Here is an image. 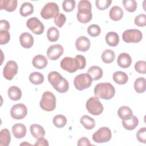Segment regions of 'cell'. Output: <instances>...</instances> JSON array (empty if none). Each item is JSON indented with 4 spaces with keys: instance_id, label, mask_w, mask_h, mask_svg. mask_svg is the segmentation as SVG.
<instances>
[{
    "instance_id": "cell-1",
    "label": "cell",
    "mask_w": 146,
    "mask_h": 146,
    "mask_svg": "<svg viewBox=\"0 0 146 146\" xmlns=\"http://www.w3.org/2000/svg\"><path fill=\"white\" fill-rule=\"evenodd\" d=\"M60 67L66 71L73 73L78 70H83L86 65V58L83 55H77L74 58L65 57L60 62Z\"/></svg>"
},
{
    "instance_id": "cell-2",
    "label": "cell",
    "mask_w": 146,
    "mask_h": 146,
    "mask_svg": "<svg viewBox=\"0 0 146 146\" xmlns=\"http://www.w3.org/2000/svg\"><path fill=\"white\" fill-rule=\"evenodd\" d=\"M91 8L92 6L89 1L82 0L79 2L78 5V11L76 14L79 22L82 23H87L92 19Z\"/></svg>"
},
{
    "instance_id": "cell-3",
    "label": "cell",
    "mask_w": 146,
    "mask_h": 146,
    "mask_svg": "<svg viewBox=\"0 0 146 146\" xmlns=\"http://www.w3.org/2000/svg\"><path fill=\"white\" fill-rule=\"evenodd\" d=\"M115 94V89L110 83H100L94 88V95L98 98L105 100L112 99Z\"/></svg>"
},
{
    "instance_id": "cell-4",
    "label": "cell",
    "mask_w": 146,
    "mask_h": 146,
    "mask_svg": "<svg viewBox=\"0 0 146 146\" xmlns=\"http://www.w3.org/2000/svg\"><path fill=\"white\" fill-rule=\"evenodd\" d=\"M40 108L46 111H54L56 107L55 96L50 91L44 92L39 103Z\"/></svg>"
},
{
    "instance_id": "cell-5",
    "label": "cell",
    "mask_w": 146,
    "mask_h": 146,
    "mask_svg": "<svg viewBox=\"0 0 146 146\" xmlns=\"http://www.w3.org/2000/svg\"><path fill=\"white\" fill-rule=\"evenodd\" d=\"M92 80V79L88 74H81L75 76L74 80V84L76 89L82 91L89 88Z\"/></svg>"
},
{
    "instance_id": "cell-6",
    "label": "cell",
    "mask_w": 146,
    "mask_h": 146,
    "mask_svg": "<svg viewBox=\"0 0 146 146\" xmlns=\"http://www.w3.org/2000/svg\"><path fill=\"white\" fill-rule=\"evenodd\" d=\"M86 107L87 111L93 115H100L104 110L102 103L99 101V98L95 97H91L86 102Z\"/></svg>"
},
{
    "instance_id": "cell-7",
    "label": "cell",
    "mask_w": 146,
    "mask_h": 146,
    "mask_svg": "<svg viewBox=\"0 0 146 146\" xmlns=\"http://www.w3.org/2000/svg\"><path fill=\"white\" fill-rule=\"evenodd\" d=\"M112 137L111 131L106 127L98 129L92 135V140L98 143H103L109 141Z\"/></svg>"
},
{
    "instance_id": "cell-8",
    "label": "cell",
    "mask_w": 146,
    "mask_h": 146,
    "mask_svg": "<svg viewBox=\"0 0 146 146\" xmlns=\"http://www.w3.org/2000/svg\"><path fill=\"white\" fill-rule=\"evenodd\" d=\"M58 5L55 2L46 3L40 11V15L44 19L55 18L59 14Z\"/></svg>"
},
{
    "instance_id": "cell-9",
    "label": "cell",
    "mask_w": 146,
    "mask_h": 146,
    "mask_svg": "<svg viewBox=\"0 0 146 146\" xmlns=\"http://www.w3.org/2000/svg\"><path fill=\"white\" fill-rule=\"evenodd\" d=\"M122 38L125 43H139L143 38V34L137 29H128L123 32Z\"/></svg>"
},
{
    "instance_id": "cell-10",
    "label": "cell",
    "mask_w": 146,
    "mask_h": 146,
    "mask_svg": "<svg viewBox=\"0 0 146 146\" xmlns=\"http://www.w3.org/2000/svg\"><path fill=\"white\" fill-rule=\"evenodd\" d=\"M27 27L35 34H42L44 29V27L42 22L36 17L29 18L26 22Z\"/></svg>"
},
{
    "instance_id": "cell-11",
    "label": "cell",
    "mask_w": 146,
    "mask_h": 146,
    "mask_svg": "<svg viewBox=\"0 0 146 146\" xmlns=\"http://www.w3.org/2000/svg\"><path fill=\"white\" fill-rule=\"evenodd\" d=\"M18 65L15 61H8L3 70V75L5 79L11 80L17 75L18 72Z\"/></svg>"
},
{
    "instance_id": "cell-12",
    "label": "cell",
    "mask_w": 146,
    "mask_h": 146,
    "mask_svg": "<svg viewBox=\"0 0 146 146\" xmlns=\"http://www.w3.org/2000/svg\"><path fill=\"white\" fill-rule=\"evenodd\" d=\"M27 109L24 104H16L11 108L10 115L14 119L20 120L23 119L27 115Z\"/></svg>"
},
{
    "instance_id": "cell-13",
    "label": "cell",
    "mask_w": 146,
    "mask_h": 146,
    "mask_svg": "<svg viewBox=\"0 0 146 146\" xmlns=\"http://www.w3.org/2000/svg\"><path fill=\"white\" fill-rule=\"evenodd\" d=\"M63 48L59 44L50 46L47 50V56L51 60H57L63 53Z\"/></svg>"
},
{
    "instance_id": "cell-14",
    "label": "cell",
    "mask_w": 146,
    "mask_h": 146,
    "mask_svg": "<svg viewBox=\"0 0 146 146\" xmlns=\"http://www.w3.org/2000/svg\"><path fill=\"white\" fill-rule=\"evenodd\" d=\"M75 46L78 51L86 52L90 47V41L88 38L84 36H81L76 40Z\"/></svg>"
},
{
    "instance_id": "cell-15",
    "label": "cell",
    "mask_w": 146,
    "mask_h": 146,
    "mask_svg": "<svg viewBox=\"0 0 146 146\" xmlns=\"http://www.w3.org/2000/svg\"><path fill=\"white\" fill-rule=\"evenodd\" d=\"M19 41L21 46L25 48H31L34 43V38L29 33H23L19 36Z\"/></svg>"
},
{
    "instance_id": "cell-16",
    "label": "cell",
    "mask_w": 146,
    "mask_h": 146,
    "mask_svg": "<svg viewBox=\"0 0 146 146\" xmlns=\"http://www.w3.org/2000/svg\"><path fill=\"white\" fill-rule=\"evenodd\" d=\"M26 127L23 124L17 123L12 127V133L17 139L24 137L26 134Z\"/></svg>"
},
{
    "instance_id": "cell-17",
    "label": "cell",
    "mask_w": 146,
    "mask_h": 146,
    "mask_svg": "<svg viewBox=\"0 0 146 146\" xmlns=\"http://www.w3.org/2000/svg\"><path fill=\"white\" fill-rule=\"evenodd\" d=\"M117 62L120 67L126 68L131 66L132 63V59L128 54L123 52L119 55Z\"/></svg>"
},
{
    "instance_id": "cell-18",
    "label": "cell",
    "mask_w": 146,
    "mask_h": 146,
    "mask_svg": "<svg viewBox=\"0 0 146 146\" xmlns=\"http://www.w3.org/2000/svg\"><path fill=\"white\" fill-rule=\"evenodd\" d=\"M63 77L56 71H51L48 75V80L53 86L54 88H56L63 80Z\"/></svg>"
},
{
    "instance_id": "cell-19",
    "label": "cell",
    "mask_w": 146,
    "mask_h": 146,
    "mask_svg": "<svg viewBox=\"0 0 146 146\" xmlns=\"http://www.w3.org/2000/svg\"><path fill=\"white\" fill-rule=\"evenodd\" d=\"M17 3V0H1L0 1V9L1 10L12 12L16 9Z\"/></svg>"
},
{
    "instance_id": "cell-20",
    "label": "cell",
    "mask_w": 146,
    "mask_h": 146,
    "mask_svg": "<svg viewBox=\"0 0 146 146\" xmlns=\"http://www.w3.org/2000/svg\"><path fill=\"white\" fill-rule=\"evenodd\" d=\"M34 67L38 69H43L46 67L48 63L47 58L42 55H37L35 56L32 61Z\"/></svg>"
},
{
    "instance_id": "cell-21",
    "label": "cell",
    "mask_w": 146,
    "mask_h": 146,
    "mask_svg": "<svg viewBox=\"0 0 146 146\" xmlns=\"http://www.w3.org/2000/svg\"><path fill=\"white\" fill-rule=\"evenodd\" d=\"M30 131L32 136L36 139L43 137L45 135V131L43 127L39 124H32L30 127Z\"/></svg>"
},
{
    "instance_id": "cell-22",
    "label": "cell",
    "mask_w": 146,
    "mask_h": 146,
    "mask_svg": "<svg viewBox=\"0 0 146 146\" xmlns=\"http://www.w3.org/2000/svg\"><path fill=\"white\" fill-rule=\"evenodd\" d=\"M124 15V12L123 9L118 6H114L110 10L109 15L110 18L114 21H118L120 20Z\"/></svg>"
},
{
    "instance_id": "cell-23",
    "label": "cell",
    "mask_w": 146,
    "mask_h": 146,
    "mask_svg": "<svg viewBox=\"0 0 146 146\" xmlns=\"http://www.w3.org/2000/svg\"><path fill=\"white\" fill-rule=\"evenodd\" d=\"M87 74L91 77L93 80H97L102 77L103 71L100 67L93 66L88 68Z\"/></svg>"
},
{
    "instance_id": "cell-24",
    "label": "cell",
    "mask_w": 146,
    "mask_h": 146,
    "mask_svg": "<svg viewBox=\"0 0 146 146\" xmlns=\"http://www.w3.org/2000/svg\"><path fill=\"white\" fill-rule=\"evenodd\" d=\"M9 98L13 101L19 100L22 97V91L21 89L15 86L9 87L7 91Z\"/></svg>"
},
{
    "instance_id": "cell-25",
    "label": "cell",
    "mask_w": 146,
    "mask_h": 146,
    "mask_svg": "<svg viewBox=\"0 0 146 146\" xmlns=\"http://www.w3.org/2000/svg\"><path fill=\"white\" fill-rule=\"evenodd\" d=\"M117 115L122 120L129 119L133 116V112L131 109L127 106H122L117 111Z\"/></svg>"
},
{
    "instance_id": "cell-26",
    "label": "cell",
    "mask_w": 146,
    "mask_h": 146,
    "mask_svg": "<svg viewBox=\"0 0 146 146\" xmlns=\"http://www.w3.org/2000/svg\"><path fill=\"white\" fill-rule=\"evenodd\" d=\"M122 125L123 127L128 131H131L134 129L139 124V120L137 117L133 115L129 119L127 120H122Z\"/></svg>"
},
{
    "instance_id": "cell-27",
    "label": "cell",
    "mask_w": 146,
    "mask_h": 146,
    "mask_svg": "<svg viewBox=\"0 0 146 146\" xmlns=\"http://www.w3.org/2000/svg\"><path fill=\"white\" fill-rule=\"evenodd\" d=\"M112 78L113 81L119 84H124L128 80V77L127 74L120 71L115 72L113 74Z\"/></svg>"
},
{
    "instance_id": "cell-28",
    "label": "cell",
    "mask_w": 146,
    "mask_h": 146,
    "mask_svg": "<svg viewBox=\"0 0 146 146\" xmlns=\"http://www.w3.org/2000/svg\"><path fill=\"white\" fill-rule=\"evenodd\" d=\"M106 41L107 44H108L110 46H116L119 42V35L115 32H109L106 35Z\"/></svg>"
},
{
    "instance_id": "cell-29",
    "label": "cell",
    "mask_w": 146,
    "mask_h": 146,
    "mask_svg": "<svg viewBox=\"0 0 146 146\" xmlns=\"http://www.w3.org/2000/svg\"><path fill=\"white\" fill-rule=\"evenodd\" d=\"M11 141V135L7 128L2 129L0 132V145L7 146Z\"/></svg>"
},
{
    "instance_id": "cell-30",
    "label": "cell",
    "mask_w": 146,
    "mask_h": 146,
    "mask_svg": "<svg viewBox=\"0 0 146 146\" xmlns=\"http://www.w3.org/2000/svg\"><path fill=\"white\" fill-rule=\"evenodd\" d=\"M34 11V6L30 2H24L22 4L19 13L23 17H27L31 15Z\"/></svg>"
},
{
    "instance_id": "cell-31",
    "label": "cell",
    "mask_w": 146,
    "mask_h": 146,
    "mask_svg": "<svg viewBox=\"0 0 146 146\" xmlns=\"http://www.w3.org/2000/svg\"><path fill=\"white\" fill-rule=\"evenodd\" d=\"M80 123L87 129H92L95 126V120L88 115H83L80 119Z\"/></svg>"
},
{
    "instance_id": "cell-32",
    "label": "cell",
    "mask_w": 146,
    "mask_h": 146,
    "mask_svg": "<svg viewBox=\"0 0 146 146\" xmlns=\"http://www.w3.org/2000/svg\"><path fill=\"white\" fill-rule=\"evenodd\" d=\"M134 88L137 93H143L146 90V80L143 77H139L134 82Z\"/></svg>"
},
{
    "instance_id": "cell-33",
    "label": "cell",
    "mask_w": 146,
    "mask_h": 146,
    "mask_svg": "<svg viewBox=\"0 0 146 146\" xmlns=\"http://www.w3.org/2000/svg\"><path fill=\"white\" fill-rule=\"evenodd\" d=\"M101 58L103 62L106 63H111L115 58V52L111 50L107 49L102 52Z\"/></svg>"
},
{
    "instance_id": "cell-34",
    "label": "cell",
    "mask_w": 146,
    "mask_h": 146,
    "mask_svg": "<svg viewBox=\"0 0 146 146\" xmlns=\"http://www.w3.org/2000/svg\"><path fill=\"white\" fill-rule=\"evenodd\" d=\"M29 80L34 84H40L44 81V76L42 74L39 72H33L29 75Z\"/></svg>"
},
{
    "instance_id": "cell-35",
    "label": "cell",
    "mask_w": 146,
    "mask_h": 146,
    "mask_svg": "<svg viewBox=\"0 0 146 146\" xmlns=\"http://www.w3.org/2000/svg\"><path fill=\"white\" fill-rule=\"evenodd\" d=\"M47 39L50 42H54L58 40L59 36V32L55 27H51L47 32Z\"/></svg>"
},
{
    "instance_id": "cell-36",
    "label": "cell",
    "mask_w": 146,
    "mask_h": 146,
    "mask_svg": "<svg viewBox=\"0 0 146 146\" xmlns=\"http://www.w3.org/2000/svg\"><path fill=\"white\" fill-rule=\"evenodd\" d=\"M52 122L57 128H63L67 124V119L63 115H57L53 117Z\"/></svg>"
},
{
    "instance_id": "cell-37",
    "label": "cell",
    "mask_w": 146,
    "mask_h": 146,
    "mask_svg": "<svg viewBox=\"0 0 146 146\" xmlns=\"http://www.w3.org/2000/svg\"><path fill=\"white\" fill-rule=\"evenodd\" d=\"M123 4L124 9L128 12H134L137 9V2L135 0H123Z\"/></svg>"
},
{
    "instance_id": "cell-38",
    "label": "cell",
    "mask_w": 146,
    "mask_h": 146,
    "mask_svg": "<svg viewBox=\"0 0 146 146\" xmlns=\"http://www.w3.org/2000/svg\"><path fill=\"white\" fill-rule=\"evenodd\" d=\"M87 33L90 36L95 37L99 35L101 33V29L98 25L93 24L88 26L87 29Z\"/></svg>"
},
{
    "instance_id": "cell-39",
    "label": "cell",
    "mask_w": 146,
    "mask_h": 146,
    "mask_svg": "<svg viewBox=\"0 0 146 146\" xmlns=\"http://www.w3.org/2000/svg\"><path fill=\"white\" fill-rule=\"evenodd\" d=\"M62 7L66 12H71L75 7V1L74 0H64L62 2Z\"/></svg>"
},
{
    "instance_id": "cell-40",
    "label": "cell",
    "mask_w": 146,
    "mask_h": 146,
    "mask_svg": "<svg viewBox=\"0 0 146 146\" xmlns=\"http://www.w3.org/2000/svg\"><path fill=\"white\" fill-rule=\"evenodd\" d=\"M54 89L59 93L66 92L69 89V84L67 79L63 78L62 82Z\"/></svg>"
},
{
    "instance_id": "cell-41",
    "label": "cell",
    "mask_w": 146,
    "mask_h": 146,
    "mask_svg": "<svg viewBox=\"0 0 146 146\" xmlns=\"http://www.w3.org/2000/svg\"><path fill=\"white\" fill-rule=\"evenodd\" d=\"M111 0H96L95 5L97 8L100 10L107 9L111 4Z\"/></svg>"
},
{
    "instance_id": "cell-42",
    "label": "cell",
    "mask_w": 146,
    "mask_h": 146,
    "mask_svg": "<svg viewBox=\"0 0 146 146\" xmlns=\"http://www.w3.org/2000/svg\"><path fill=\"white\" fill-rule=\"evenodd\" d=\"M135 69L138 73L145 74L146 72V62L139 60L135 64Z\"/></svg>"
},
{
    "instance_id": "cell-43",
    "label": "cell",
    "mask_w": 146,
    "mask_h": 146,
    "mask_svg": "<svg viewBox=\"0 0 146 146\" xmlns=\"http://www.w3.org/2000/svg\"><path fill=\"white\" fill-rule=\"evenodd\" d=\"M66 21V17L63 13H59L56 17L54 18V23L59 28L62 27Z\"/></svg>"
},
{
    "instance_id": "cell-44",
    "label": "cell",
    "mask_w": 146,
    "mask_h": 146,
    "mask_svg": "<svg viewBox=\"0 0 146 146\" xmlns=\"http://www.w3.org/2000/svg\"><path fill=\"white\" fill-rule=\"evenodd\" d=\"M135 24L139 27H144L146 25V15L141 14L137 15L134 20Z\"/></svg>"
},
{
    "instance_id": "cell-45",
    "label": "cell",
    "mask_w": 146,
    "mask_h": 146,
    "mask_svg": "<svg viewBox=\"0 0 146 146\" xmlns=\"http://www.w3.org/2000/svg\"><path fill=\"white\" fill-rule=\"evenodd\" d=\"M10 39V34L8 31L2 30L0 31V44L1 45L7 43Z\"/></svg>"
},
{
    "instance_id": "cell-46",
    "label": "cell",
    "mask_w": 146,
    "mask_h": 146,
    "mask_svg": "<svg viewBox=\"0 0 146 146\" xmlns=\"http://www.w3.org/2000/svg\"><path fill=\"white\" fill-rule=\"evenodd\" d=\"M137 139L139 142L143 143L144 144L146 143V128L145 127H143L139 129L136 133Z\"/></svg>"
},
{
    "instance_id": "cell-47",
    "label": "cell",
    "mask_w": 146,
    "mask_h": 146,
    "mask_svg": "<svg viewBox=\"0 0 146 146\" xmlns=\"http://www.w3.org/2000/svg\"><path fill=\"white\" fill-rule=\"evenodd\" d=\"M77 145L78 146H83V145H92V144L90 143V140L88 138L86 137H83L79 139L78 141Z\"/></svg>"
},
{
    "instance_id": "cell-48",
    "label": "cell",
    "mask_w": 146,
    "mask_h": 146,
    "mask_svg": "<svg viewBox=\"0 0 146 146\" xmlns=\"http://www.w3.org/2000/svg\"><path fill=\"white\" fill-rule=\"evenodd\" d=\"M10 23L9 22L6 20L2 19L0 21V29L1 31L2 30H6L7 31L8 30L10 29Z\"/></svg>"
},
{
    "instance_id": "cell-49",
    "label": "cell",
    "mask_w": 146,
    "mask_h": 146,
    "mask_svg": "<svg viewBox=\"0 0 146 146\" xmlns=\"http://www.w3.org/2000/svg\"><path fill=\"white\" fill-rule=\"evenodd\" d=\"M35 146L36 145H41V146H48V141L45 139L43 137L38 139V140L36 141V143L34 144Z\"/></svg>"
}]
</instances>
